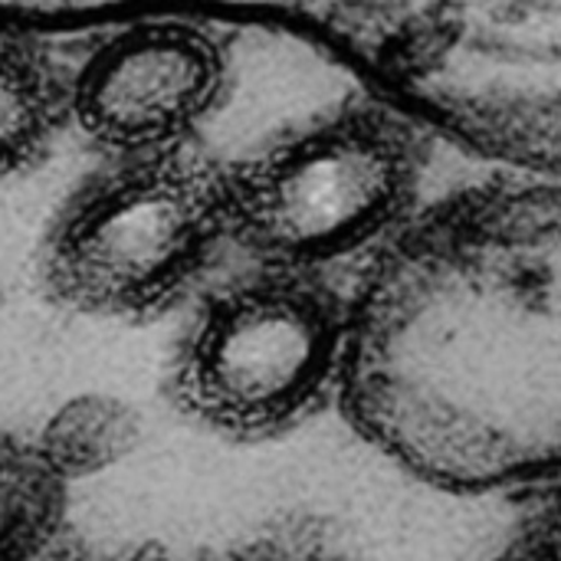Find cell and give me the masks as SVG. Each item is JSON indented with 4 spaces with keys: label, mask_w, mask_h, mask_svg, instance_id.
I'll return each instance as SVG.
<instances>
[{
    "label": "cell",
    "mask_w": 561,
    "mask_h": 561,
    "mask_svg": "<svg viewBox=\"0 0 561 561\" xmlns=\"http://www.w3.org/2000/svg\"><path fill=\"white\" fill-rule=\"evenodd\" d=\"M230 233L227 168L174 148L118 158L56 220L43 283L95 319H148L171 309Z\"/></svg>",
    "instance_id": "obj_1"
},
{
    "label": "cell",
    "mask_w": 561,
    "mask_h": 561,
    "mask_svg": "<svg viewBox=\"0 0 561 561\" xmlns=\"http://www.w3.org/2000/svg\"><path fill=\"white\" fill-rule=\"evenodd\" d=\"M339 358V325L316 289L263 276L214 293L181 339L178 408L237 440L286 431L322 398Z\"/></svg>",
    "instance_id": "obj_2"
},
{
    "label": "cell",
    "mask_w": 561,
    "mask_h": 561,
    "mask_svg": "<svg viewBox=\"0 0 561 561\" xmlns=\"http://www.w3.org/2000/svg\"><path fill=\"white\" fill-rule=\"evenodd\" d=\"M408 174V151L385 125L329 122L227 168L230 233L276 263L322 260L378 233Z\"/></svg>",
    "instance_id": "obj_3"
},
{
    "label": "cell",
    "mask_w": 561,
    "mask_h": 561,
    "mask_svg": "<svg viewBox=\"0 0 561 561\" xmlns=\"http://www.w3.org/2000/svg\"><path fill=\"white\" fill-rule=\"evenodd\" d=\"M227 62L210 33L148 20L108 36L69 82V118L115 158L187 148L224 89Z\"/></svg>",
    "instance_id": "obj_4"
},
{
    "label": "cell",
    "mask_w": 561,
    "mask_h": 561,
    "mask_svg": "<svg viewBox=\"0 0 561 561\" xmlns=\"http://www.w3.org/2000/svg\"><path fill=\"white\" fill-rule=\"evenodd\" d=\"M69 118V85L33 46L0 36V181L36 164Z\"/></svg>",
    "instance_id": "obj_5"
},
{
    "label": "cell",
    "mask_w": 561,
    "mask_h": 561,
    "mask_svg": "<svg viewBox=\"0 0 561 561\" xmlns=\"http://www.w3.org/2000/svg\"><path fill=\"white\" fill-rule=\"evenodd\" d=\"M69 483L36 437L0 434V561L36 559L66 519Z\"/></svg>",
    "instance_id": "obj_6"
},
{
    "label": "cell",
    "mask_w": 561,
    "mask_h": 561,
    "mask_svg": "<svg viewBox=\"0 0 561 561\" xmlns=\"http://www.w3.org/2000/svg\"><path fill=\"white\" fill-rule=\"evenodd\" d=\"M138 440V411L128 401L99 391L69 398L36 434L39 450L66 483L92 480L118 467L125 457L135 454Z\"/></svg>",
    "instance_id": "obj_7"
}]
</instances>
